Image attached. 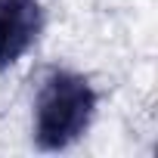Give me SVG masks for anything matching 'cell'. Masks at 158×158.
<instances>
[{
  "instance_id": "obj_1",
  "label": "cell",
  "mask_w": 158,
  "mask_h": 158,
  "mask_svg": "<svg viewBox=\"0 0 158 158\" xmlns=\"http://www.w3.org/2000/svg\"><path fill=\"white\" fill-rule=\"evenodd\" d=\"M99 96L90 77L71 68H53L34 99V143L44 152H62L81 139L96 118Z\"/></svg>"
},
{
  "instance_id": "obj_2",
  "label": "cell",
  "mask_w": 158,
  "mask_h": 158,
  "mask_svg": "<svg viewBox=\"0 0 158 158\" xmlns=\"http://www.w3.org/2000/svg\"><path fill=\"white\" fill-rule=\"evenodd\" d=\"M44 31L40 0H0V71L28 56Z\"/></svg>"
}]
</instances>
